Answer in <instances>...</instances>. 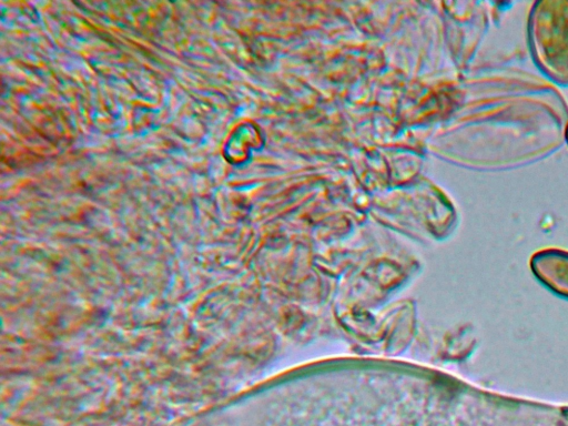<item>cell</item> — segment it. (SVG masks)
I'll list each match as a JSON object with an SVG mask.
<instances>
[{"mask_svg": "<svg viewBox=\"0 0 568 426\" xmlns=\"http://www.w3.org/2000/svg\"><path fill=\"white\" fill-rule=\"evenodd\" d=\"M531 58L551 83L568 87V0H539L527 20Z\"/></svg>", "mask_w": 568, "mask_h": 426, "instance_id": "cell-1", "label": "cell"}, {"mask_svg": "<svg viewBox=\"0 0 568 426\" xmlns=\"http://www.w3.org/2000/svg\"><path fill=\"white\" fill-rule=\"evenodd\" d=\"M534 276L551 293L568 300V251L544 248L530 257Z\"/></svg>", "mask_w": 568, "mask_h": 426, "instance_id": "cell-2", "label": "cell"}, {"mask_svg": "<svg viewBox=\"0 0 568 426\" xmlns=\"http://www.w3.org/2000/svg\"><path fill=\"white\" fill-rule=\"evenodd\" d=\"M564 138H565V142L568 144V122H567L566 128H565Z\"/></svg>", "mask_w": 568, "mask_h": 426, "instance_id": "cell-3", "label": "cell"}]
</instances>
